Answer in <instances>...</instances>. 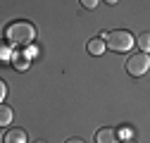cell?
<instances>
[{
    "label": "cell",
    "instance_id": "7",
    "mask_svg": "<svg viewBox=\"0 0 150 143\" xmlns=\"http://www.w3.org/2000/svg\"><path fill=\"white\" fill-rule=\"evenodd\" d=\"M12 122V110L7 105H0V127H7Z\"/></svg>",
    "mask_w": 150,
    "mask_h": 143
},
{
    "label": "cell",
    "instance_id": "5",
    "mask_svg": "<svg viewBox=\"0 0 150 143\" xmlns=\"http://www.w3.org/2000/svg\"><path fill=\"white\" fill-rule=\"evenodd\" d=\"M5 143H26V131L24 129H7Z\"/></svg>",
    "mask_w": 150,
    "mask_h": 143
},
{
    "label": "cell",
    "instance_id": "3",
    "mask_svg": "<svg viewBox=\"0 0 150 143\" xmlns=\"http://www.w3.org/2000/svg\"><path fill=\"white\" fill-rule=\"evenodd\" d=\"M148 69H150V57L145 52H136V55H131L126 60V72L131 76H143Z\"/></svg>",
    "mask_w": 150,
    "mask_h": 143
},
{
    "label": "cell",
    "instance_id": "12",
    "mask_svg": "<svg viewBox=\"0 0 150 143\" xmlns=\"http://www.w3.org/2000/svg\"><path fill=\"white\" fill-rule=\"evenodd\" d=\"M5 96H7V84L0 81V98H5Z\"/></svg>",
    "mask_w": 150,
    "mask_h": 143
},
{
    "label": "cell",
    "instance_id": "8",
    "mask_svg": "<svg viewBox=\"0 0 150 143\" xmlns=\"http://www.w3.org/2000/svg\"><path fill=\"white\" fill-rule=\"evenodd\" d=\"M12 62H14V67H19V69H24V67L29 64V52L24 50V55H14V57H12Z\"/></svg>",
    "mask_w": 150,
    "mask_h": 143
},
{
    "label": "cell",
    "instance_id": "4",
    "mask_svg": "<svg viewBox=\"0 0 150 143\" xmlns=\"http://www.w3.org/2000/svg\"><path fill=\"white\" fill-rule=\"evenodd\" d=\"M117 138H119V134L115 131V129H98L96 131V143H117Z\"/></svg>",
    "mask_w": 150,
    "mask_h": 143
},
{
    "label": "cell",
    "instance_id": "13",
    "mask_svg": "<svg viewBox=\"0 0 150 143\" xmlns=\"http://www.w3.org/2000/svg\"><path fill=\"white\" fill-rule=\"evenodd\" d=\"M67 143H86V141H83V138H69Z\"/></svg>",
    "mask_w": 150,
    "mask_h": 143
},
{
    "label": "cell",
    "instance_id": "16",
    "mask_svg": "<svg viewBox=\"0 0 150 143\" xmlns=\"http://www.w3.org/2000/svg\"><path fill=\"white\" fill-rule=\"evenodd\" d=\"M124 143H134V141H131V138H129V141H124Z\"/></svg>",
    "mask_w": 150,
    "mask_h": 143
},
{
    "label": "cell",
    "instance_id": "9",
    "mask_svg": "<svg viewBox=\"0 0 150 143\" xmlns=\"http://www.w3.org/2000/svg\"><path fill=\"white\" fill-rule=\"evenodd\" d=\"M138 45H141L143 52L150 50V33H141V36H138Z\"/></svg>",
    "mask_w": 150,
    "mask_h": 143
},
{
    "label": "cell",
    "instance_id": "15",
    "mask_svg": "<svg viewBox=\"0 0 150 143\" xmlns=\"http://www.w3.org/2000/svg\"><path fill=\"white\" fill-rule=\"evenodd\" d=\"M33 143H45V141H33Z\"/></svg>",
    "mask_w": 150,
    "mask_h": 143
},
{
    "label": "cell",
    "instance_id": "1",
    "mask_svg": "<svg viewBox=\"0 0 150 143\" xmlns=\"http://www.w3.org/2000/svg\"><path fill=\"white\" fill-rule=\"evenodd\" d=\"M5 38L12 45H29L36 38V29L31 22H12L5 29Z\"/></svg>",
    "mask_w": 150,
    "mask_h": 143
},
{
    "label": "cell",
    "instance_id": "6",
    "mask_svg": "<svg viewBox=\"0 0 150 143\" xmlns=\"http://www.w3.org/2000/svg\"><path fill=\"white\" fill-rule=\"evenodd\" d=\"M86 48H88L91 55H103L105 52V38H91Z\"/></svg>",
    "mask_w": 150,
    "mask_h": 143
},
{
    "label": "cell",
    "instance_id": "10",
    "mask_svg": "<svg viewBox=\"0 0 150 143\" xmlns=\"http://www.w3.org/2000/svg\"><path fill=\"white\" fill-rule=\"evenodd\" d=\"M117 134H119V136H124V138L129 141V138H131V127H122V129H119Z\"/></svg>",
    "mask_w": 150,
    "mask_h": 143
},
{
    "label": "cell",
    "instance_id": "14",
    "mask_svg": "<svg viewBox=\"0 0 150 143\" xmlns=\"http://www.w3.org/2000/svg\"><path fill=\"white\" fill-rule=\"evenodd\" d=\"M107 3H110V5H115V3H117V0H107Z\"/></svg>",
    "mask_w": 150,
    "mask_h": 143
},
{
    "label": "cell",
    "instance_id": "11",
    "mask_svg": "<svg viewBox=\"0 0 150 143\" xmlns=\"http://www.w3.org/2000/svg\"><path fill=\"white\" fill-rule=\"evenodd\" d=\"M81 5H83L86 10H93V7L98 5V0H81Z\"/></svg>",
    "mask_w": 150,
    "mask_h": 143
},
{
    "label": "cell",
    "instance_id": "2",
    "mask_svg": "<svg viewBox=\"0 0 150 143\" xmlns=\"http://www.w3.org/2000/svg\"><path fill=\"white\" fill-rule=\"evenodd\" d=\"M105 45H110L112 52H129L131 45H134V36L124 29H117V31H105Z\"/></svg>",
    "mask_w": 150,
    "mask_h": 143
}]
</instances>
